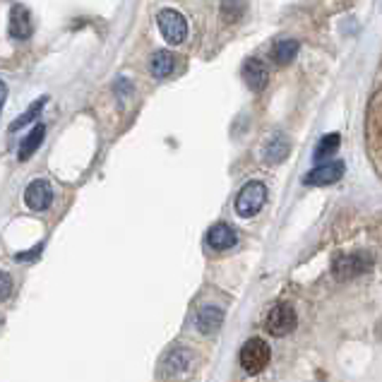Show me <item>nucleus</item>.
<instances>
[{
    "mask_svg": "<svg viewBox=\"0 0 382 382\" xmlns=\"http://www.w3.org/2000/svg\"><path fill=\"white\" fill-rule=\"evenodd\" d=\"M245 3L243 0H221V17L226 22H238L243 17Z\"/></svg>",
    "mask_w": 382,
    "mask_h": 382,
    "instance_id": "18",
    "label": "nucleus"
},
{
    "mask_svg": "<svg viewBox=\"0 0 382 382\" xmlns=\"http://www.w3.org/2000/svg\"><path fill=\"white\" fill-rule=\"evenodd\" d=\"M372 270V257L368 253H353V255H339L332 265V272L339 281L353 279L358 275H366Z\"/></svg>",
    "mask_w": 382,
    "mask_h": 382,
    "instance_id": "3",
    "label": "nucleus"
},
{
    "mask_svg": "<svg viewBox=\"0 0 382 382\" xmlns=\"http://www.w3.org/2000/svg\"><path fill=\"white\" fill-rule=\"evenodd\" d=\"M157 25H159V31H162V36L168 41V44H183L188 36V25L186 20H183L181 12L176 10H162L157 15Z\"/></svg>",
    "mask_w": 382,
    "mask_h": 382,
    "instance_id": "5",
    "label": "nucleus"
},
{
    "mask_svg": "<svg viewBox=\"0 0 382 382\" xmlns=\"http://www.w3.org/2000/svg\"><path fill=\"white\" fill-rule=\"evenodd\" d=\"M221 322H224V310L216 308V305H205V308L197 313V329L200 332H216V329L221 327Z\"/></svg>",
    "mask_w": 382,
    "mask_h": 382,
    "instance_id": "11",
    "label": "nucleus"
},
{
    "mask_svg": "<svg viewBox=\"0 0 382 382\" xmlns=\"http://www.w3.org/2000/svg\"><path fill=\"white\" fill-rule=\"evenodd\" d=\"M270 358H272L270 346H267V342L260 337L248 339V342L243 344V348H240V366H243V370L248 372V375H257V372L265 370Z\"/></svg>",
    "mask_w": 382,
    "mask_h": 382,
    "instance_id": "1",
    "label": "nucleus"
},
{
    "mask_svg": "<svg viewBox=\"0 0 382 382\" xmlns=\"http://www.w3.org/2000/svg\"><path fill=\"white\" fill-rule=\"evenodd\" d=\"M286 152H289V142H286L284 135H281V133L272 135L270 142H267V147H265V159H267V162L279 164L281 159L286 157Z\"/></svg>",
    "mask_w": 382,
    "mask_h": 382,
    "instance_id": "14",
    "label": "nucleus"
},
{
    "mask_svg": "<svg viewBox=\"0 0 382 382\" xmlns=\"http://www.w3.org/2000/svg\"><path fill=\"white\" fill-rule=\"evenodd\" d=\"M243 77H245V84H248L253 92H262V89L267 87V79H270V73H267L265 63L262 60H248V63L243 65Z\"/></svg>",
    "mask_w": 382,
    "mask_h": 382,
    "instance_id": "8",
    "label": "nucleus"
},
{
    "mask_svg": "<svg viewBox=\"0 0 382 382\" xmlns=\"http://www.w3.org/2000/svg\"><path fill=\"white\" fill-rule=\"evenodd\" d=\"M173 68H176V58H173L168 51H157V53L152 55V60H149V70H152L154 77H168V75L173 73Z\"/></svg>",
    "mask_w": 382,
    "mask_h": 382,
    "instance_id": "12",
    "label": "nucleus"
},
{
    "mask_svg": "<svg viewBox=\"0 0 382 382\" xmlns=\"http://www.w3.org/2000/svg\"><path fill=\"white\" fill-rule=\"evenodd\" d=\"M25 202L29 205V209L44 212L53 202V190H51V186L46 181H31L29 188L25 190Z\"/></svg>",
    "mask_w": 382,
    "mask_h": 382,
    "instance_id": "7",
    "label": "nucleus"
},
{
    "mask_svg": "<svg viewBox=\"0 0 382 382\" xmlns=\"http://www.w3.org/2000/svg\"><path fill=\"white\" fill-rule=\"evenodd\" d=\"M298 41H277L275 51H272V58L277 60V63H291V60L298 55Z\"/></svg>",
    "mask_w": 382,
    "mask_h": 382,
    "instance_id": "16",
    "label": "nucleus"
},
{
    "mask_svg": "<svg viewBox=\"0 0 382 382\" xmlns=\"http://www.w3.org/2000/svg\"><path fill=\"white\" fill-rule=\"evenodd\" d=\"M267 202V188L260 181H250L248 186L240 188L238 197H235V214L238 216H255L265 207Z\"/></svg>",
    "mask_w": 382,
    "mask_h": 382,
    "instance_id": "2",
    "label": "nucleus"
},
{
    "mask_svg": "<svg viewBox=\"0 0 382 382\" xmlns=\"http://www.w3.org/2000/svg\"><path fill=\"white\" fill-rule=\"evenodd\" d=\"M188 366H190V356H188L186 348H173V351L164 358V368H166V372H171V375L183 372Z\"/></svg>",
    "mask_w": 382,
    "mask_h": 382,
    "instance_id": "15",
    "label": "nucleus"
},
{
    "mask_svg": "<svg viewBox=\"0 0 382 382\" xmlns=\"http://www.w3.org/2000/svg\"><path fill=\"white\" fill-rule=\"evenodd\" d=\"M44 106H46V97H44V99H39V101H36V103H31V106L27 108V111L22 113V116L17 118L15 123H12V125H10V130H20V127H25L27 123H31L36 116H39V113H41V108H44Z\"/></svg>",
    "mask_w": 382,
    "mask_h": 382,
    "instance_id": "19",
    "label": "nucleus"
},
{
    "mask_svg": "<svg viewBox=\"0 0 382 382\" xmlns=\"http://www.w3.org/2000/svg\"><path fill=\"white\" fill-rule=\"evenodd\" d=\"M207 243L212 250H229L235 245V231L229 224H214L207 231Z\"/></svg>",
    "mask_w": 382,
    "mask_h": 382,
    "instance_id": "10",
    "label": "nucleus"
},
{
    "mask_svg": "<svg viewBox=\"0 0 382 382\" xmlns=\"http://www.w3.org/2000/svg\"><path fill=\"white\" fill-rule=\"evenodd\" d=\"M344 162H329V164H322V166L313 168V171L308 173V176L303 178L305 186H332V183H337L339 178L344 176Z\"/></svg>",
    "mask_w": 382,
    "mask_h": 382,
    "instance_id": "6",
    "label": "nucleus"
},
{
    "mask_svg": "<svg viewBox=\"0 0 382 382\" xmlns=\"http://www.w3.org/2000/svg\"><path fill=\"white\" fill-rule=\"evenodd\" d=\"M31 15H29V10H27L25 5H15L12 8V12H10V34L15 36V39H20V41H25V39H29L31 36Z\"/></svg>",
    "mask_w": 382,
    "mask_h": 382,
    "instance_id": "9",
    "label": "nucleus"
},
{
    "mask_svg": "<svg viewBox=\"0 0 382 382\" xmlns=\"http://www.w3.org/2000/svg\"><path fill=\"white\" fill-rule=\"evenodd\" d=\"M44 138H46V127L44 125H36L34 130H31V133L27 135L25 140H22V144H20V159H22V162H27V159H29L31 154H34L36 149L41 147Z\"/></svg>",
    "mask_w": 382,
    "mask_h": 382,
    "instance_id": "13",
    "label": "nucleus"
},
{
    "mask_svg": "<svg viewBox=\"0 0 382 382\" xmlns=\"http://www.w3.org/2000/svg\"><path fill=\"white\" fill-rule=\"evenodd\" d=\"M0 281H3V289H0V298L5 301L8 296H10V291H12V281H10V275H8V272H3V275H0Z\"/></svg>",
    "mask_w": 382,
    "mask_h": 382,
    "instance_id": "20",
    "label": "nucleus"
},
{
    "mask_svg": "<svg viewBox=\"0 0 382 382\" xmlns=\"http://www.w3.org/2000/svg\"><path fill=\"white\" fill-rule=\"evenodd\" d=\"M296 324H298V318H296V310L289 303L275 305L267 315V332L272 337H286V334L294 332Z\"/></svg>",
    "mask_w": 382,
    "mask_h": 382,
    "instance_id": "4",
    "label": "nucleus"
},
{
    "mask_svg": "<svg viewBox=\"0 0 382 382\" xmlns=\"http://www.w3.org/2000/svg\"><path fill=\"white\" fill-rule=\"evenodd\" d=\"M339 144H342L339 133H332V135H327V138H322L318 142V147H315V159H318V162H322L324 157H332V154L339 149Z\"/></svg>",
    "mask_w": 382,
    "mask_h": 382,
    "instance_id": "17",
    "label": "nucleus"
}]
</instances>
